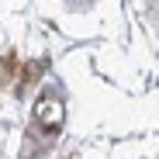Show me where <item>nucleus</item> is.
Masks as SVG:
<instances>
[{"instance_id":"nucleus-1","label":"nucleus","mask_w":159,"mask_h":159,"mask_svg":"<svg viewBox=\"0 0 159 159\" xmlns=\"http://www.w3.org/2000/svg\"><path fill=\"white\" fill-rule=\"evenodd\" d=\"M38 118H52V125H59L62 121V104L56 100V97H42V104H38Z\"/></svg>"}]
</instances>
